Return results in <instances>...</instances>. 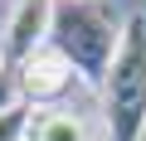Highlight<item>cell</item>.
Masks as SVG:
<instances>
[{
  "instance_id": "1",
  "label": "cell",
  "mask_w": 146,
  "mask_h": 141,
  "mask_svg": "<svg viewBox=\"0 0 146 141\" xmlns=\"http://www.w3.org/2000/svg\"><path fill=\"white\" fill-rule=\"evenodd\" d=\"M49 39H54V54L73 68V78L102 93V78H107L117 39H122L112 15L102 5H93V0H54Z\"/></svg>"
},
{
  "instance_id": "2",
  "label": "cell",
  "mask_w": 146,
  "mask_h": 141,
  "mask_svg": "<svg viewBox=\"0 0 146 141\" xmlns=\"http://www.w3.org/2000/svg\"><path fill=\"white\" fill-rule=\"evenodd\" d=\"M102 117L112 141L146 136V15H127L112 68L102 78Z\"/></svg>"
},
{
  "instance_id": "3",
  "label": "cell",
  "mask_w": 146,
  "mask_h": 141,
  "mask_svg": "<svg viewBox=\"0 0 146 141\" xmlns=\"http://www.w3.org/2000/svg\"><path fill=\"white\" fill-rule=\"evenodd\" d=\"M49 24H54V0H20L10 24H5V63L10 73H20V68L39 54V44L49 39Z\"/></svg>"
},
{
  "instance_id": "4",
  "label": "cell",
  "mask_w": 146,
  "mask_h": 141,
  "mask_svg": "<svg viewBox=\"0 0 146 141\" xmlns=\"http://www.w3.org/2000/svg\"><path fill=\"white\" fill-rule=\"evenodd\" d=\"M68 83H73V68H68L58 54H34V58L20 68V88H25L34 102H49V97H58Z\"/></svg>"
},
{
  "instance_id": "5",
  "label": "cell",
  "mask_w": 146,
  "mask_h": 141,
  "mask_svg": "<svg viewBox=\"0 0 146 141\" xmlns=\"http://www.w3.org/2000/svg\"><path fill=\"white\" fill-rule=\"evenodd\" d=\"M34 141H88V131H83V122H78V117L54 112V117H44V122H39Z\"/></svg>"
},
{
  "instance_id": "6",
  "label": "cell",
  "mask_w": 146,
  "mask_h": 141,
  "mask_svg": "<svg viewBox=\"0 0 146 141\" xmlns=\"http://www.w3.org/2000/svg\"><path fill=\"white\" fill-rule=\"evenodd\" d=\"M25 131H29V107L25 102H15L10 112H0V141H25Z\"/></svg>"
},
{
  "instance_id": "7",
  "label": "cell",
  "mask_w": 146,
  "mask_h": 141,
  "mask_svg": "<svg viewBox=\"0 0 146 141\" xmlns=\"http://www.w3.org/2000/svg\"><path fill=\"white\" fill-rule=\"evenodd\" d=\"M15 88H20V78L10 73V68H0V112L15 107Z\"/></svg>"
}]
</instances>
